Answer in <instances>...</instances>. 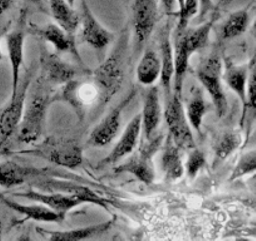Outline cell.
I'll list each match as a JSON object with an SVG mask.
<instances>
[{
  "mask_svg": "<svg viewBox=\"0 0 256 241\" xmlns=\"http://www.w3.org/2000/svg\"><path fill=\"white\" fill-rule=\"evenodd\" d=\"M128 48V36L123 33L114 50L104 62L92 73L93 80L100 88V102L103 104L110 102L118 93L124 80L126 52Z\"/></svg>",
  "mask_w": 256,
  "mask_h": 241,
  "instance_id": "cell-1",
  "label": "cell"
},
{
  "mask_svg": "<svg viewBox=\"0 0 256 241\" xmlns=\"http://www.w3.org/2000/svg\"><path fill=\"white\" fill-rule=\"evenodd\" d=\"M52 102V92L42 80L32 92L28 104L24 110L23 120L18 128V140L22 144H33L43 134L46 110Z\"/></svg>",
  "mask_w": 256,
  "mask_h": 241,
  "instance_id": "cell-2",
  "label": "cell"
},
{
  "mask_svg": "<svg viewBox=\"0 0 256 241\" xmlns=\"http://www.w3.org/2000/svg\"><path fill=\"white\" fill-rule=\"evenodd\" d=\"M198 77L212 100L216 113L220 118L225 117L228 110V98L222 88V60L220 56L212 54L204 59L198 67Z\"/></svg>",
  "mask_w": 256,
  "mask_h": 241,
  "instance_id": "cell-3",
  "label": "cell"
},
{
  "mask_svg": "<svg viewBox=\"0 0 256 241\" xmlns=\"http://www.w3.org/2000/svg\"><path fill=\"white\" fill-rule=\"evenodd\" d=\"M24 154L42 157L52 164L70 170L77 168L83 162L82 147L74 140L49 138L36 148L26 151Z\"/></svg>",
  "mask_w": 256,
  "mask_h": 241,
  "instance_id": "cell-4",
  "label": "cell"
},
{
  "mask_svg": "<svg viewBox=\"0 0 256 241\" xmlns=\"http://www.w3.org/2000/svg\"><path fill=\"white\" fill-rule=\"evenodd\" d=\"M166 108H164V120L168 127V136L172 137L174 144L180 147V150L196 148L195 138L191 131V124L186 116V110L182 104V100L180 96L171 94L167 98Z\"/></svg>",
  "mask_w": 256,
  "mask_h": 241,
  "instance_id": "cell-5",
  "label": "cell"
},
{
  "mask_svg": "<svg viewBox=\"0 0 256 241\" xmlns=\"http://www.w3.org/2000/svg\"><path fill=\"white\" fill-rule=\"evenodd\" d=\"M32 77H33V70H29L24 76L22 84H19L18 93L12 97L8 107L0 113V148H3L4 144L8 142V140L20 126L24 110H26V94H28L32 83Z\"/></svg>",
  "mask_w": 256,
  "mask_h": 241,
  "instance_id": "cell-6",
  "label": "cell"
},
{
  "mask_svg": "<svg viewBox=\"0 0 256 241\" xmlns=\"http://www.w3.org/2000/svg\"><path fill=\"white\" fill-rule=\"evenodd\" d=\"M136 46L141 48L151 36L158 20V4L154 0H137L132 6Z\"/></svg>",
  "mask_w": 256,
  "mask_h": 241,
  "instance_id": "cell-7",
  "label": "cell"
},
{
  "mask_svg": "<svg viewBox=\"0 0 256 241\" xmlns=\"http://www.w3.org/2000/svg\"><path fill=\"white\" fill-rule=\"evenodd\" d=\"M63 98L72 106L76 112L83 116L96 103L100 100V88L94 80H73L64 86Z\"/></svg>",
  "mask_w": 256,
  "mask_h": 241,
  "instance_id": "cell-8",
  "label": "cell"
},
{
  "mask_svg": "<svg viewBox=\"0 0 256 241\" xmlns=\"http://www.w3.org/2000/svg\"><path fill=\"white\" fill-rule=\"evenodd\" d=\"M134 94H136V90H134L127 98H124V100H122V103H120L117 107L113 108V110L103 118L102 122L93 130L92 134H90V144H92V146L104 147L107 146V144H112V141L117 137L118 132H120V130L123 110L127 107V104H130V102L134 100Z\"/></svg>",
  "mask_w": 256,
  "mask_h": 241,
  "instance_id": "cell-9",
  "label": "cell"
},
{
  "mask_svg": "<svg viewBox=\"0 0 256 241\" xmlns=\"http://www.w3.org/2000/svg\"><path fill=\"white\" fill-rule=\"evenodd\" d=\"M13 196L16 198H24L28 200L36 201L40 205L46 206V208H50L56 214H58L62 218H66L68 212L73 210V208H78L82 204H86L84 200L76 195H68V194H44L39 192V191L28 190L26 192H18L13 194Z\"/></svg>",
  "mask_w": 256,
  "mask_h": 241,
  "instance_id": "cell-10",
  "label": "cell"
},
{
  "mask_svg": "<svg viewBox=\"0 0 256 241\" xmlns=\"http://www.w3.org/2000/svg\"><path fill=\"white\" fill-rule=\"evenodd\" d=\"M80 6H82L80 24H82L83 29V40L97 50H102L113 40V34L100 26V23L93 16L92 10L86 2H82Z\"/></svg>",
  "mask_w": 256,
  "mask_h": 241,
  "instance_id": "cell-11",
  "label": "cell"
},
{
  "mask_svg": "<svg viewBox=\"0 0 256 241\" xmlns=\"http://www.w3.org/2000/svg\"><path fill=\"white\" fill-rule=\"evenodd\" d=\"M142 132V116L141 113L136 114L134 120L128 124L126 130L123 131L122 137L116 144L114 148L112 150L110 154L103 160V164H113L120 162V160L127 157L128 154H131L134 151V148L138 144L140 136Z\"/></svg>",
  "mask_w": 256,
  "mask_h": 241,
  "instance_id": "cell-12",
  "label": "cell"
},
{
  "mask_svg": "<svg viewBox=\"0 0 256 241\" xmlns=\"http://www.w3.org/2000/svg\"><path fill=\"white\" fill-rule=\"evenodd\" d=\"M40 64L43 68L44 77L49 83L54 84H68L77 76V70L62 60L56 54L42 52Z\"/></svg>",
  "mask_w": 256,
  "mask_h": 241,
  "instance_id": "cell-13",
  "label": "cell"
},
{
  "mask_svg": "<svg viewBox=\"0 0 256 241\" xmlns=\"http://www.w3.org/2000/svg\"><path fill=\"white\" fill-rule=\"evenodd\" d=\"M24 43H26V30L23 26L6 36V46H8L9 59L12 64V77H13L12 97L18 93L19 84H20V70L24 63Z\"/></svg>",
  "mask_w": 256,
  "mask_h": 241,
  "instance_id": "cell-14",
  "label": "cell"
},
{
  "mask_svg": "<svg viewBox=\"0 0 256 241\" xmlns=\"http://www.w3.org/2000/svg\"><path fill=\"white\" fill-rule=\"evenodd\" d=\"M142 116V131L144 132V138L151 140L154 136L157 127L160 126L162 117L161 103H160L158 88L152 87L144 94V112Z\"/></svg>",
  "mask_w": 256,
  "mask_h": 241,
  "instance_id": "cell-15",
  "label": "cell"
},
{
  "mask_svg": "<svg viewBox=\"0 0 256 241\" xmlns=\"http://www.w3.org/2000/svg\"><path fill=\"white\" fill-rule=\"evenodd\" d=\"M222 78L225 80L226 84L230 87V90L241 100L244 113L246 110V106H248V66H238L231 59L228 58L225 60V70H224Z\"/></svg>",
  "mask_w": 256,
  "mask_h": 241,
  "instance_id": "cell-16",
  "label": "cell"
},
{
  "mask_svg": "<svg viewBox=\"0 0 256 241\" xmlns=\"http://www.w3.org/2000/svg\"><path fill=\"white\" fill-rule=\"evenodd\" d=\"M46 174L43 170L26 167L13 161H6L0 164V186L4 188H12L23 185L26 180L34 176H40Z\"/></svg>",
  "mask_w": 256,
  "mask_h": 241,
  "instance_id": "cell-17",
  "label": "cell"
},
{
  "mask_svg": "<svg viewBox=\"0 0 256 241\" xmlns=\"http://www.w3.org/2000/svg\"><path fill=\"white\" fill-rule=\"evenodd\" d=\"M29 32L34 36L43 38L44 40L49 42L54 46V48L59 52H70L76 56H80L76 46V40L70 36L64 33L56 24H49L46 26H36L32 24L29 26Z\"/></svg>",
  "mask_w": 256,
  "mask_h": 241,
  "instance_id": "cell-18",
  "label": "cell"
},
{
  "mask_svg": "<svg viewBox=\"0 0 256 241\" xmlns=\"http://www.w3.org/2000/svg\"><path fill=\"white\" fill-rule=\"evenodd\" d=\"M0 202H3L6 208H12L16 212L24 215V220H34L39 222H62L64 221L58 214L43 205H23L12 198L0 195Z\"/></svg>",
  "mask_w": 256,
  "mask_h": 241,
  "instance_id": "cell-19",
  "label": "cell"
},
{
  "mask_svg": "<svg viewBox=\"0 0 256 241\" xmlns=\"http://www.w3.org/2000/svg\"><path fill=\"white\" fill-rule=\"evenodd\" d=\"M49 8H50L54 20L58 23L59 28L70 38L74 39L78 26H80V22H82L80 14L72 8L70 3L63 2V0L49 2Z\"/></svg>",
  "mask_w": 256,
  "mask_h": 241,
  "instance_id": "cell-20",
  "label": "cell"
},
{
  "mask_svg": "<svg viewBox=\"0 0 256 241\" xmlns=\"http://www.w3.org/2000/svg\"><path fill=\"white\" fill-rule=\"evenodd\" d=\"M161 82L164 87L166 98L171 96V83L174 77V46L170 39V24H166L161 32Z\"/></svg>",
  "mask_w": 256,
  "mask_h": 241,
  "instance_id": "cell-21",
  "label": "cell"
},
{
  "mask_svg": "<svg viewBox=\"0 0 256 241\" xmlns=\"http://www.w3.org/2000/svg\"><path fill=\"white\" fill-rule=\"evenodd\" d=\"M174 94L182 97L184 76L188 70L190 54L187 48V32L184 34H176L174 38Z\"/></svg>",
  "mask_w": 256,
  "mask_h": 241,
  "instance_id": "cell-22",
  "label": "cell"
},
{
  "mask_svg": "<svg viewBox=\"0 0 256 241\" xmlns=\"http://www.w3.org/2000/svg\"><path fill=\"white\" fill-rule=\"evenodd\" d=\"M114 225V218L108 220L106 222L97 224V225L86 226V228H74L70 231H49V241H86L96 236L103 235L110 230V228Z\"/></svg>",
  "mask_w": 256,
  "mask_h": 241,
  "instance_id": "cell-23",
  "label": "cell"
},
{
  "mask_svg": "<svg viewBox=\"0 0 256 241\" xmlns=\"http://www.w3.org/2000/svg\"><path fill=\"white\" fill-rule=\"evenodd\" d=\"M162 170L167 181H177L184 174V162L180 154V147L174 144L171 136H167L162 154Z\"/></svg>",
  "mask_w": 256,
  "mask_h": 241,
  "instance_id": "cell-24",
  "label": "cell"
},
{
  "mask_svg": "<svg viewBox=\"0 0 256 241\" xmlns=\"http://www.w3.org/2000/svg\"><path fill=\"white\" fill-rule=\"evenodd\" d=\"M116 172H126L131 174L134 177L146 184V185H152L154 181V170L152 166V158L138 154L136 156L131 157L127 162L118 166Z\"/></svg>",
  "mask_w": 256,
  "mask_h": 241,
  "instance_id": "cell-25",
  "label": "cell"
},
{
  "mask_svg": "<svg viewBox=\"0 0 256 241\" xmlns=\"http://www.w3.org/2000/svg\"><path fill=\"white\" fill-rule=\"evenodd\" d=\"M161 59L152 49H147L137 68V80L142 86L151 87L161 78Z\"/></svg>",
  "mask_w": 256,
  "mask_h": 241,
  "instance_id": "cell-26",
  "label": "cell"
},
{
  "mask_svg": "<svg viewBox=\"0 0 256 241\" xmlns=\"http://www.w3.org/2000/svg\"><path fill=\"white\" fill-rule=\"evenodd\" d=\"M208 103H206L205 97H204L202 90L200 88H195L194 92H192L191 98L187 102L186 116L192 128L198 131V134H201L202 120L205 114L208 113Z\"/></svg>",
  "mask_w": 256,
  "mask_h": 241,
  "instance_id": "cell-27",
  "label": "cell"
},
{
  "mask_svg": "<svg viewBox=\"0 0 256 241\" xmlns=\"http://www.w3.org/2000/svg\"><path fill=\"white\" fill-rule=\"evenodd\" d=\"M248 23H250V16L246 9L235 12L231 14L225 22V24L221 28V38L224 40L234 39L236 36H240L248 29Z\"/></svg>",
  "mask_w": 256,
  "mask_h": 241,
  "instance_id": "cell-28",
  "label": "cell"
},
{
  "mask_svg": "<svg viewBox=\"0 0 256 241\" xmlns=\"http://www.w3.org/2000/svg\"><path fill=\"white\" fill-rule=\"evenodd\" d=\"M242 136L240 132L228 131L218 137L215 144V157L218 161H225L242 144Z\"/></svg>",
  "mask_w": 256,
  "mask_h": 241,
  "instance_id": "cell-29",
  "label": "cell"
},
{
  "mask_svg": "<svg viewBox=\"0 0 256 241\" xmlns=\"http://www.w3.org/2000/svg\"><path fill=\"white\" fill-rule=\"evenodd\" d=\"M248 68V106H246L245 112L242 113V118H241V124H242L248 114H250L251 122L256 118V49L254 52V56Z\"/></svg>",
  "mask_w": 256,
  "mask_h": 241,
  "instance_id": "cell-30",
  "label": "cell"
},
{
  "mask_svg": "<svg viewBox=\"0 0 256 241\" xmlns=\"http://www.w3.org/2000/svg\"><path fill=\"white\" fill-rule=\"evenodd\" d=\"M212 26L214 19L208 22L206 24H204V26L194 29V30H187V48H188L190 56H192V54L196 53L200 49L205 48L206 44H208V36H210Z\"/></svg>",
  "mask_w": 256,
  "mask_h": 241,
  "instance_id": "cell-31",
  "label": "cell"
},
{
  "mask_svg": "<svg viewBox=\"0 0 256 241\" xmlns=\"http://www.w3.org/2000/svg\"><path fill=\"white\" fill-rule=\"evenodd\" d=\"M53 186L56 188H60V190H68L70 191V195H76L78 198H80L82 200H84L86 204H94V205L100 206L103 208H108L107 200L102 198L100 196H98L97 194L90 191V188H82V186H76V185H70V184H59V182H53Z\"/></svg>",
  "mask_w": 256,
  "mask_h": 241,
  "instance_id": "cell-32",
  "label": "cell"
},
{
  "mask_svg": "<svg viewBox=\"0 0 256 241\" xmlns=\"http://www.w3.org/2000/svg\"><path fill=\"white\" fill-rule=\"evenodd\" d=\"M254 172H256V151L246 152L240 157L236 166L234 167L228 181L234 182L236 180L242 178V177L254 174Z\"/></svg>",
  "mask_w": 256,
  "mask_h": 241,
  "instance_id": "cell-33",
  "label": "cell"
},
{
  "mask_svg": "<svg viewBox=\"0 0 256 241\" xmlns=\"http://www.w3.org/2000/svg\"><path fill=\"white\" fill-rule=\"evenodd\" d=\"M178 24H177L176 34H184L187 32L188 23L198 12V3L194 0L188 2H178Z\"/></svg>",
  "mask_w": 256,
  "mask_h": 241,
  "instance_id": "cell-34",
  "label": "cell"
},
{
  "mask_svg": "<svg viewBox=\"0 0 256 241\" xmlns=\"http://www.w3.org/2000/svg\"><path fill=\"white\" fill-rule=\"evenodd\" d=\"M205 164H206L205 154H204L202 151H200L198 148L191 150L188 154V158H187L186 166H184V168H186V172H187V176L192 180L195 178V177L198 176V172H200L201 170H202V167L205 166Z\"/></svg>",
  "mask_w": 256,
  "mask_h": 241,
  "instance_id": "cell-35",
  "label": "cell"
},
{
  "mask_svg": "<svg viewBox=\"0 0 256 241\" xmlns=\"http://www.w3.org/2000/svg\"><path fill=\"white\" fill-rule=\"evenodd\" d=\"M13 2L12 0H0V16H3L6 10L13 6Z\"/></svg>",
  "mask_w": 256,
  "mask_h": 241,
  "instance_id": "cell-36",
  "label": "cell"
},
{
  "mask_svg": "<svg viewBox=\"0 0 256 241\" xmlns=\"http://www.w3.org/2000/svg\"><path fill=\"white\" fill-rule=\"evenodd\" d=\"M8 29H9V24L8 26H2V28H0V62L4 60L3 52H2V40H3V38L6 36V33H8Z\"/></svg>",
  "mask_w": 256,
  "mask_h": 241,
  "instance_id": "cell-37",
  "label": "cell"
},
{
  "mask_svg": "<svg viewBox=\"0 0 256 241\" xmlns=\"http://www.w3.org/2000/svg\"><path fill=\"white\" fill-rule=\"evenodd\" d=\"M16 241H33V238H32L29 235H22L19 236Z\"/></svg>",
  "mask_w": 256,
  "mask_h": 241,
  "instance_id": "cell-38",
  "label": "cell"
},
{
  "mask_svg": "<svg viewBox=\"0 0 256 241\" xmlns=\"http://www.w3.org/2000/svg\"><path fill=\"white\" fill-rule=\"evenodd\" d=\"M2 238H3V222L0 220V241H2Z\"/></svg>",
  "mask_w": 256,
  "mask_h": 241,
  "instance_id": "cell-39",
  "label": "cell"
},
{
  "mask_svg": "<svg viewBox=\"0 0 256 241\" xmlns=\"http://www.w3.org/2000/svg\"><path fill=\"white\" fill-rule=\"evenodd\" d=\"M252 36L256 40V20H255V23H254V26H252Z\"/></svg>",
  "mask_w": 256,
  "mask_h": 241,
  "instance_id": "cell-40",
  "label": "cell"
},
{
  "mask_svg": "<svg viewBox=\"0 0 256 241\" xmlns=\"http://www.w3.org/2000/svg\"><path fill=\"white\" fill-rule=\"evenodd\" d=\"M236 241H252V240H250V238H236Z\"/></svg>",
  "mask_w": 256,
  "mask_h": 241,
  "instance_id": "cell-41",
  "label": "cell"
},
{
  "mask_svg": "<svg viewBox=\"0 0 256 241\" xmlns=\"http://www.w3.org/2000/svg\"><path fill=\"white\" fill-rule=\"evenodd\" d=\"M254 140L256 141V130H255V134H254Z\"/></svg>",
  "mask_w": 256,
  "mask_h": 241,
  "instance_id": "cell-42",
  "label": "cell"
}]
</instances>
